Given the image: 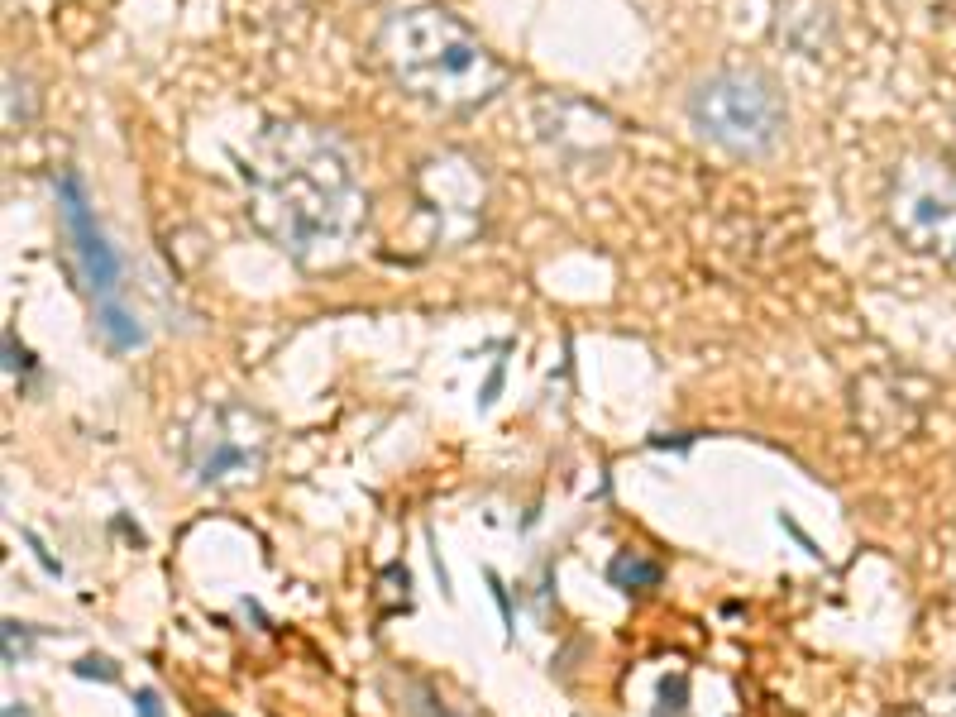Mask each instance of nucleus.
Wrapping results in <instances>:
<instances>
[{"instance_id":"f257e3e1","label":"nucleus","mask_w":956,"mask_h":717,"mask_svg":"<svg viewBox=\"0 0 956 717\" xmlns=\"http://www.w3.org/2000/svg\"><path fill=\"white\" fill-rule=\"evenodd\" d=\"M239 182L249 220L292 263L340 268L354 259L369 225V192L354 153L330 130L311 120H268L239 153Z\"/></svg>"},{"instance_id":"f03ea898","label":"nucleus","mask_w":956,"mask_h":717,"mask_svg":"<svg viewBox=\"0 0 956 717\" xmlns=\"http://www.w3.org/2000/svg\"><path fill=\"white\" fill-rule=\"evenodd\" d=\"M373 48L392 82L440 115L483 110L507 87V67L498 63V53L445 5L392 10L378 24Z\"/></svg>"},{"instance_id":"7ed1b4c3","label":"nucleus","mask_w":956,"mask_h":717,"mask_svg":"<svg viewBox=\"0 0 956 717\" xmlns=\"http://www.w3.org/2000/svg\"><path fill=\"white\" fill-rule=\"evenodd\" d=\"M684 115L703 144L722 149L727 158H765L780 149L789 130V110L775 87V77L761 67H713L698 77L694 91L684 96Z\"/></svg>"},{"instance_id":"20e7f679","label":"nucleus","mask_w":956,"mask_h":717,"mask_svg":"<svg viewBox=\"0 0 956 717\" xmlns=\"http://www.w3.org/2000/svg\"><path fill=\"white\" fill-rule=\"evenodd\" d=\"M890 230L913 254L952 263L956 259V168L933 153L904 158L890 177L885 196Z\"/></svg>"},{"instance_id":"39448f33","label":"nucleus","mask_w":956,"mask_h":717,"mask_svg":"<svg viewBox=\"0 0 956 717\" xmlns=\"http://www.w3.org/2000/svg\"><path fill=\"white\" fill-rule=\"evenodd\" d=\"M53 192H58V216H63L67 244H72V259H77V273H82L87 292L96 297V306L120 302V254H115V244L96 220V206H91L82 177L63 173L53 182Z\"/></svg>"},{"instance_id":"423d86ee","label":"nucleus","mask_w":956,"mask_h":717,"mask_svg":"<svg viewBox=\"0 0 956 717\" xmlns=\"http://www.w3.org/2000/svg\"><path fill=\"white\" fill-rule=\"evenodd\" d=\"M837 20H832V5L827 0H780V15H775V39L804 58H823V48L832 44Z\"/></svg>"},{"instance_id":"0eeeda50","label":"nucleus","mask_w":956,"mask_h":717,"mask_svg":"<svg viewBox=\"0 0 956 717\" xmlns=\"http://www.w3.org/2000/svg\"><path fill=\"white\" fill-rule=\"evenodd\" d=\"M608 579L622 588V593H646V588L660 584V565L646 560L641 550H622V555L608 565Z\"/></svg>"},{"instance_id":"6e6552de","label":"nucleus","mask_w":956,"mask_h":717,"mask_svg":"<svg viewBox=\"0 0 956 717\" xmlns=\"http://www.w3.org/2000/svg\"><path fill=\"white\" fill-rule=\"evenodd\" d=\"M134 713H139V717H168L153 689H139V694H134Z\"/></svg>"},{"instance_id":"1a4fd4ad","label":"nucleus","mask_w":956,"mask_h":717,"mask_svg":"<svg viewBox=\"0 0 956 717\" xmlns=\"http://www.w3.org/2000/svg\"><path fill=\"white\" fill-rule=\"evenodd\" d=\"M77 674H101V679H115L110 660H96V655H91V660H82V665H77Z\"/></svg>"}]
</instances>
